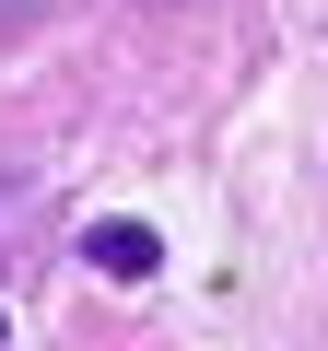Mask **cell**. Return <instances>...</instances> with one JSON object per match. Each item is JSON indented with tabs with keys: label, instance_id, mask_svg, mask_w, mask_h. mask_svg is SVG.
Masks as SVG:
<instances>
[{
	"label": "cell",
	"instance_id": "cell-1",
	"mask_svg": "<svg viewBox=\"0 0 328 351\" xmlns=\"http://www.w3.org/2000/svg\"><path fill=\"white\" fill-rule=\"evenodd\" d=\"M82 258H94L106 281H152V269H164V234H152V223H94Z\"/></svg>",
	"mask_w": 328,
	"mask_h": 351
},
{
	"label": "cell",
	"instance_id": "cell-2",
	"mask_svg": "<svg viewBox=\"0 0 328 351\" xmlns=\"http://www.w3.org/2000/svg\"><path fill=\"white\" fill-rule=\"evenodd\" d=\"M36 12H47V0H0V36H24V24H36Z\"/></svg>",
	"mask_w": 328,
	"mask_h": 351
}]
</instances>
